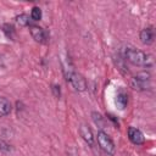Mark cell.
Instances as JSON below:
<instances>
[{
  "mask_svg": "<svg viewBox=\"0 0 156 156\" xmlns=\"http://www.w3.org/2000/svg\"><path fill=\"white\" fill-rule=\"evenodd\" d=\"M124 58L130 63L140 67H151L154 65V60L149 54L135 48H127L124 50Z\"/></svg>",
  "mask_w": 156,
  "mask_h": 156,
  "instance_id": "cell-1",
  "label": "cell"
},
{
  "mask_svg": "<svg viewBox=\"0 0 156 156\" xmlns=\"http://www.w3.org/2000/svg\"><path fill=\"white\" fill-rule=\"evenodd\" d=\"M63 71H65V76H66L67 82L71 83V85L74 88V90H77V91H84L87 89V80H85V78L82 74L74 72L71 67L63 68Z\"/></svg>",
  "mask_w": 156,
  "mask_h": 156,
  "instance_id": "cell-2",
  "label": "cell"
},
{
  "mask_svg": "<svg viewBox=\"0 0 156 156\" xmlns=\"http://www.w3.org/2000/svg\"><path fill=\"white\" fill-rule=\"evenodd\" d=\"M96 139H98V144H99V146L101 147L102 151H105L107 155H111V156L115 155V151H116L115 144H113L112 139H111L104 130L98 132Z\"/></svg>",
  "mask_w": 156,
  "mask_h": 156,
  "instance_id": "cell-3",
  "label": "cell"
},
{
  "mask_svg": "<svg viewBox=\"0 0 156 156\" xmlns=\"http://www.w3.org/2000/svg\"><path fill=\"white\" fill-rule=\"evenodd\" d=\"M29 32H30L32 38L35 41H38V43H46V40H48V33L41 27L35 26V24H29Z\"/></svg>",
  "mask_w": 156,
  "mask_h": 156,
  "instance_id": "cell-4",
  "label": "cell"
},
{
  "mask_svg": "<svg viewBox=\"0 0 156 156\" xmlns=\"http://www.w3.org/2000/svg\"><path fill=\"white\" fill-rule=\"evenodd\" d=\"M128 138L134 145H141L145 141L144 134L141 133V130H139L135 127H129L128 128Z\"/></svg>",
  "mask_w": 156,
  "mask_h": 156,
  "instance_id": "cell-5",
  "label": "cell"
},
{
  "mask_svg": "<svg viewBox=\"0 0 156 156\" xmlns=\"http://www.w3.org/2000/svg\"><path fill=\"white\" fill-rule=\"evenodd\" d=\"M79 134H80V136L83 138V140L89 146H93L94 145V135H93V132H91V129L87 124H80V127H79Z\"/></svg>",
  "mask_w": 156,
  "mask_h": 156,
  "instance_id": "cell-6",
  "label": "cell"
},
{
  "mask_svg": "<svg viewBox=\"0 0 156 156\" xmlns=\"http://www.w3.org/2000/svg\"><path fill=\"white\" fill-rule=\"evenodd\" d=\"M139 38H140L141 43L145 44V45H150V44H152V43H154V39H155V33H154L152 27L144 28V29L140 32Z\"/></svg>",
  "mask_w": 156,
  "mask_h": 156,
  "instance_id": "cell-7",
  "label": "cell"
},
{
  "mask_svg": "<svg viewBox=\"0 0 156 156\" xmlns=\"http://www.w3.org/2000/svg\"><path fill=\"white\" fill-rule=\"evenodd\" d=\"M12 110V105L10 100L5 96H0V117L7 116Z\"/></svg>",
  "mask_w": 156,
  "mask_h": 156,
  "instance_id": "cell-8",
  "label": "cell"
},
{
  "mask_svg": "<svg viewBox=\"0 0 156 156\" xmlns=\"http://www.w3.org/2000/svg\"><path fill=\"white\" fill-rule=\"evenodd\" d=\"M130 87H132L134 90L144 91V90H147V89L150 88V82H144V80H139V79L133 78L132 82H130Z\"/></svg>",
  "mask_w": 156,
  "mask_h": 156,
  "instance_id": "cell-9",
  "label": "cell"
},
{
  "mask_svg": "<svg viewBox=\"0 0 156 156\" xmlns=\"http://www.w3.org/2000/svg\"><path fill=\"white\" fill-rule=\"evenodd\" d=\"M116 104H117L119 110H124L127 104H128V95H127V93H124L123 90L118 91L117 96H116Z\"/></svg>",
  "mask_w": 156,
  "mask_h": 156,
  "instance_id": "cell-10",
  "label": "cell"
},
{
  "mask_svg": "<svg viewBox=\"0 0 156 156\" xmlns=\"http://www.w3.org/2000/svg\"><path fill=\"white\" fill-rule=\"evenodd\" d=\"M91 117H93L94 123H95L99 128H105V118H104L99 112H93V113H91Z\"/></svg>",
  "mask_w": 156,
  "mask_h": 156,
  "instance_id": "cell-11",
  "label": "cell"
},
{
  "mask_svg": "<svg viewBox=\"0 0 156 156\" xmlns=\"http://www.w3.org/2000/svg\"><path fill=\"white\" fill-rule=\"evenodd\" d=\"M16 23L17 24H20V26H22V27H26V26H29V16L28 15H26V13H21V15H18V16H16Z\"/></svg>",
  "mask_w": 156,
  "mask_h": 156,
  "instance_id": "cell-12",
  "label": "cell"
},
{
  "mask_svg": "<svg viewBox=\"0 0 156 156\" xmlns=\"http://www.w3.org/2000/svg\"><path fill=\"white\" fill-rule=\"evenodd\" d=\"M30 18L33 21H39L41 18V10L38 7V6H34L32 9V12H30Z\"/></svg>",
  "mask_w": 156,
  "mask_h": 156,
  "instance_id": "cell-13",
  "label": "cell"
},
{
  "mask_svg": "<svg viewBox=\"0 0 156 156\" xmlns=\"http://www.w3.org/2000/svg\"><path fill=\"white\" fill-rule=\"evenodd\" d=\"M4 32H5V34L10 38V39H13L15 38V29H13V27L11 26V24H4Z\"/></svg>",
  "mask_w": 156,
  "mask_h": 156,
  "instance_id": "cell-14",
  "label": "cell"
},
{
  "mask_svg": "<svg viewBox=\"0 0 156 156\" xmlns=\"http://www.w3.org/2000/svg\"><path fill=\"white\" fill-rule=\"evenodd\" d=\"M0 151H2V152H5V154H7V152L11 151V146H10V144L6 143V141L2 140V139H0Z\"/></svg>",
  "mask_w": 156,
  "mask_h": 156,
  "instance_id": "cell-15",
  "label": "cell"
},
{
  "mask_svg": "<svg viewBox=\"0 0 156 156\" xmlns=\"http://www.w3.org/2000/svg\"><path fill=\"white\" fill-rule=\"evenodd\" d=\"M51 90H52V94H54L55 98H60V96H61V89H60V85H57V84H52Z\"/></svg>",
  "mask_w": 156,
  "mask_h": 156,
  "instance_id": "cell-16",
  "label": "cell"
},
{
  "mask_svg": "<svg viewBox=\"0 0 156 156\" xmlns=\"http://www.w3.org/2000/svg\"><path fill=\"white\" fill-rule=\"evenodd\" d=\"M67 156H78V152H77V150L74 147H71L68 150V152H67Z\"/></svg>",
  "mask_w": 156,
  "mask_h": 156,
  "instance_id": "cell-17",
  "label": "cell"
},
{
  "mask_svg": "<svg viewBox=\"0 0 156 156\" xmlns=\"http://www.w3.org/2000/svg\"><path fill=\"white\" fill-rule=\"evenodd\" d=\"M106 117H107L108 119H111V121H112V122H113L116 126H118V121L115 118V116H113V115H111V113H107V115H106Z\"/></svg>",
  "mask_w": 156,
  "mask_h": 156,
  "instance_id": "cell-18",
  "label": "cell"
}]
</instances>
